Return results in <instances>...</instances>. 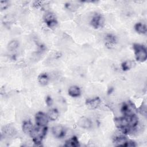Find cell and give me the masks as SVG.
I'll list each match as a JSON object with an SVG mask.
<instances>
[{
	"label": "cell",
	"mask_w": 147,
	"mask_h": 147,
	"mask_svg": "<svg viewBox=\"0 0 147 147\" xmlns=\"http://www.w3.org/2000/svg\"><path fill=\"white\" fill-rule=\"evenodd\" d=\"M48 127L47 126H37L33 127L30 133V135L32 138L33 141L37 146L40 145L43 138L45 137Z\"/></svg>",
	"instance_id": "obj_1"
},
{
	"label": "cell",
	"mask_w": 147,
	"mask_h": 147,
	"mask_svg": "<svg viewBox=\"0 0 147 147\" xmlns=\"http://www.w3.org/2000/svg\"><path fill=\"white\" fill-rule=\"evenodd\" d=\"M114 122L116 127L121 129L123 134H128L132 129L130 126L128 117L116 118L114 119Z\"/></svg>",
	"instance_id": "obj_2"
},
{
	"label": "cell",
	"mask_w": 147,
	"mask_h": 147,
	"mask_svg": "<svg viewBox=\"0 0 147 147\" xmlns=\"http://www.w3.org/2000/svg\"><path fill=\"white\" fill-rule=\"evenodd\" d=\"M136 60L139 62L146 61L147 58V52L145 47L141 44L135 43L133 45Z\"/></svg>",
	"instance_id": "obj_3"
},
{
	"label": "cell",
	"mask_w": 147,
	"mask_h": 147,
	"mask_svg": "<svg viewBox=\"0 0 147 147\" xmlns=\"http://www.w3.org/2000/svg\"><path fill=\"white\" fill-rule=\"evenodd\" d=\"M136 107L130 101L123 103L121 106V111L122 113L126 117H129L135 114Z\"/></svg>",
	"instance_id": "obj_4"
},
{
	"label": "cell",
	"mask_w": 147,
	"mask_h": 147,
	"mask_svg": "<svg viewBox=\"0 0 147 147\" xmlns=\"http://www.w3.org/2000/svg\"><path fill=\"white\" fill-rule=\"evenodd\" d=\"M36 125L40 126H47L49 122V118L47 114L42 111H38L35 115Z\"/></svg>",
	"instance_id": "obj_5"
},
{
	"label": "cell",
	"mask_w": 147,
	"mask_h": 147,
	"mask_svg": "<svg viewBox=\"0 0 147 147\" xmlns=\"http://www.w3.org/2000/svg\"><path fill=\"white\" fill-rule=\"evenodd\" d=\"M44 20L47 26L53 28L57 24V20L55 14L51 11L47 12L44 16Z\"/></svg>",
	"instance_id": "obj_6"
},
{
	"label": "cell",
	"mask_w": 147,
	"mask_h": 147,
	"mask_svg": "<svg viewBox=\"0 0 147 147\" xmlns=\"http://www.w3.org/2000/svg\"><path fill=\"white\" fill-rule=\"evenodd\" d=\"M52 133L56 138H61L65 136L66 129L62 125H56L52 128Z\"/></svg>",
	"instance_id": "obj_7"
},
{
	"label": "cell",
	"mask_w": 147,
	"mask_h": 147,
	"mask_svg": "<svg viewBox=\"0 0 147 147\" xmlns=\"http://www.w3.org/2000/svg\"><path fill=\"white\" fill-rule=\"evenodd\" d=\"M90 24L92 27L98 29L101 27L103 24V20L102 15L100 14H95L90 21Z\"/></svg>",
	"instance_id": "obj_8"
},
{
	"label": "cell",
	"mask_w": 147,
	"mask_h": 147,
	"mask_svg": "<svg viewBox=\"0 0 147 147\" xmlns=\"http://www.w3.org/2000/svg\"><path fill=\"white\" fill-rule=\"evenodd\" d=\"M78 125L83 129H89L92 126L91 121L86 117H80L78 121Z\"/></svg>",
	"instance_id": "obj_9"
},
{
	"label": "cell",
	"mask_w": 147,
	"mask_h": 147,
	"mask_svg": "<svg viewBox=\"0 0 147 147\" xmlns=\"http://www.w3.org/2000/svg\"><path fill=\"white\" fill-rule=\"evenodd\" d=\"M101 101L99 97L94 98L92 99H89L86 100V105L91 109H96L99 105L100 104Z\"/></svg>",
	"instance_id": "obj_10"
},
{
	"label": "cell",
	"mask_w": 147,
	"mask_h": 147,
	"mask_svg": "<svg viewBox=\"0 0 147 147\" xmlns=\"http://www.w3.org/2000/svg\"><path fill=\"white\" fill-rule=\"evenodd\" d=\"M127 138L123 135H120L115 136L113 139V143L116 146H124V145L127 141Z\"/></svg>",
	"instance_id": "obj_11"
},
{
	"label": "cell",
	"mask_w": 147,
	"mask_h": 147,
	"mask_svg": "<svg viewBox=\"0 0 147 147\" xmlns=\"http://www.w3.org/2000/svg\"><path fill=\"white\" fill-rule=\"evenodd\" d=\"M68 93L71 97L76 98L79 97L81 95V90L78 86H72L68 88Z\"/></svg>",
	"instance_id": "obj_12"
},
{
	"label": "cell",
	"mask_w": 147,
	"mask_h": 147,
	"mask_svg": "<svg viewBox=\"0 0 147 147\" xmlns=\"http://www.w3.org/2000/svg\"><path fill=\"white\" fill-rule=\"evenodd\" d=\"M65 146H71V147H78L80 146L79 141L78 138L76 136H73L71 138L67 140L65 144L64 145Z\"/></svg>",
	"instance_id": "obj_13"
},
{
	"label": "cell",
	"mask_w": 147,
	"mask_h": 147,
	"mask_svg": "<svg viewBox=\"0 0 147 147\" xmlns=\"http://www.w3.org/2000/svg\"><path fill=\"white\" fill-rule=\"evenodd\" d=\"M22 130L26 134H30L32 129L33 128V124L30 120L25 121L22 123Z\"/></svg>",
	"instance_id": "obj_14"
},
{
	"label": "cell",
	"mask_w": 147,
	"mask_h": 147,
	"mask_svg": "<svg viewBox=\"0 0 147 147\" xmlns=\"http://www.w3.org/2000/svg\"><path fill=\"white\" fill-rule=\"evenodd\" d=\"M38 81L41 85L46 86L48 84L49 81V76L46 73L40 74L38 76Z\"/></svg>",
	"instance_id": "obj_15"
},
{
	"label": "cell",
	"mask_w": 147,
	"mask_h": 147,
	"mask_svg": "<svg viewBox=\"0 0 147 147\" xmlns=\"http://www.w3.org/2000/svg\"><path fill=\"white\" fill-rule=\"evenodd\" d=\"M134 29L138 33L142 34L146 33V26L143 23L138 22L136 24L134 25Z\"/></svg>",
	"instance_id": "obj_16"
},
{
	"label": "cell",
	"mask_w": 147,
	"mask_h": 147,
	"mask_svg": "<svg viewBox=\"0 0 147 147\" xmlns=\"http://www.w3.org/2000/svg\"><path fill=\"white\" fill-rule=\"evenodd\" d=\"M47 115L49 118V119L51 121H55L58 118L59 113L56 109H51L48 111Z\"/></svg>",
	"instance_id": "obj_17"
},
{
	"label": "cell",
	"mask_w": 147,
	"mask_h": 147,
	"mask_svg": "<svg viewBox=\"0 0 147 147\" xmlns=\"http://www.w3.org/2000/svg\"><path fill=\"white\" fill-rule=\"evenodd\" d=\"M3 133L7 137H11L16 134V130L13 126L8 125L3 129Z\"/></svg>",
	"instance_id": "obj_18"
},
{
	"label": "cell",
	"mask_w": 147,
	"mask_h": 147,
	"mask_svg": "<svg viewBox=\"0 0 147 147\" xmlns=\"http://www.w3.org/2000/svg\"><path fill=\"white\" fill-rule=\"evenodd\" d=\"M18 47H19L18 41L16 40H13L8 43L7 48L9 51H12L16 50L17 48H18Z\"/></svg>",
	"instance_id": "obj_19"
},
{
	"label": "cell",
	"mask_w": 147,
	"mask_h": 147,
	"mask_svg": "<svg viewBox=\"0 0 147 147\" xmlns=\"http://www.w3.org/2000/svg\"><path fill=\"white\" fill-rule=\"evenodd\" d=\"M105 38H106L107 44H109V45L114 44L117 41L115 36H114L113 34H108L106 36Z\"/></svg>",
	"instance_id": "obj_20"
},
{
	"label": "cell",
	"mask_w": 147,
	"mask_h": 147,
	"mask_svg": "<svg viewBox=\"0 0 147 147\" xmlns=\"http://www.w3.org/2000/svg\"><path fill=\"white\" fill-rule=\"evenodd\" d=\"M133 63L131 61H130V60L125 61L123 62L121 64L122 69L125 71H127V70L130 69L133 67Z\"/></svg>",
	"instance_id": "obj_21"
},
{
	"label": "cell",
	"mask_w": 147,
	"mask_h": 147,
	"mask_svg": "<svg viewBox=\"0 0 147 147\" xmlns=\"http://www.w3.org/2000/svg\"><path fill=\"white\" fill-rule=\"evenodd\" d=\"M9 6V2L7 1H0V8L2 10H5Z\"/></svg>",
	"instance_id": "obj_22"
},
{
	"label": "cell",
	"mask_w": 147,
	"mask_h": 147,
	"mask_svg": "<svg viewBox=\"0 0 147 147\" xmlns=\"http://www.w3.org/2000/svg\"><path fill=\"white\" fill-rule=\"evenodd\" d=\"M65 6L67 9H68L71 11H74V10H76V9H77L76 5H74V4L71 3H66Z\"/></svg>",
	"instance_id": "obj_23"
},
{
	"label": "cell",
	"mask_w": 147,
	"mask_h": 147,
	"mask_svg": "<svg viewBox=\"0 0 147 147\" xmlns=\"http://www.w3.org/2000/svg\"><path fill=\"white\" fill-rule=\"evenodd\" d=\"M138 111L143 115L145 116L146 114V105L142 104L138 109Z\"/></svg>",
	"instance_id": "obj_24"
},
{
	"label": "cell",
	"mask_w": 147,
	"mask_h": 147,
	"mask_svg": "<svg viewBox=\"0 0 147 147\" xmlns=\"http://www.w3.org/2000/svg\"><path fill=\"white\" fill-rule=\"evenodd\" d=\"M136 146H137L136 143L134 141L130 140H128L125 143V144L124 145V147H134Z\"/></svg>",
	"instance_id": "obj_25"
},
{
	"label": "cell",
	"mask_w": 147,
	"mask_h": 147,
	"mask_svg": "<svg viewBox=\"0 0 147 147\" xmlns=\"http://www.w3.org/2000/svg\"><path fill=\"white\" fill-rule=\"evenodd\" d=\"M45 103L48 106H52L53 103V100L50 96H47L45 98Z\"/></svg>",
	"instance_id": "obj_26"
}]
</instances>
